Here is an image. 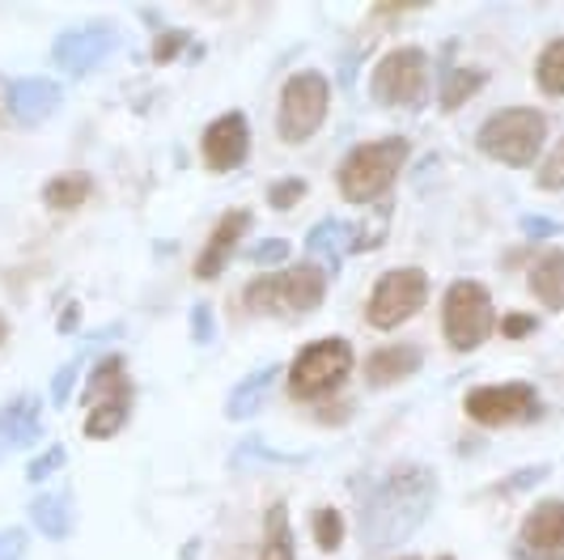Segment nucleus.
Here are the masks:
<instances>
[{"mask_svg":"<svg viewBox=\"0 0 564 560\" xmlns=\"http://www.w3.org/2000/svg\"><path fill=\"white\" fill-rule=\"evenodd\" d=\"M352 344L339 336L314 340L306 344L293 362H289V395L293 399H323V395L339 391L352 374Z\"/></svg>","mask_w":564,"mask_h":560,"instance_id":"8","label":"nucleus"},{"mask_svg":"<svg viewBox=\"0 0 564 560\" xmlns=\"http://www.w3.org/2000/svg\"><path fill=\"white\" fill-rule=\"evenodd\" d=\"M552 476V467L547 463H535V467H522V472H513V476H506L492 493L497 497H509V493H527V488H535V484H543V480Z\"/></svg>","mask_w":564,"mask_h":560,"instance_id":"34","label":"nucleus"},{"mask_svg":"<svg viewBox=\"0 0 564 560\" xmlns=\"http://www.w3.org/2000/svg\"><path fill=\"white\" fill-rule=\"evenodd\" d=\"M323 298H327V272L311 259L281 268V272H268V277H254L242 289V306L251 314H268V319H302L323 306Z\"/></svg>","mask_w":564,"mask_h":560,"instance_id":"3","label":"nucleus"},{"mask_svg":"<svg viewBox=\"0 0 564 560\" xmlns=\"http://www.w3.org/2000/svg\"><path fill=\"white\" fill-rule=\"evenodd\" d=\"M4 340H9V319L0 314V344H4Z\"/></svg>","mask_w":564,"mask_h":560,"instance_id":"43","label":"nucleus"},{"mask_svg":"<svg viewBox=\"0 0 564 560\" xmlns=\"http://www.w3.org/2000/svg\"><path fill=\"white\" fill-rule=\"evenodd\" d=\"M484 85H488V73L484 68H463V64H454L442 73V85H437V107L451 115L458 107H467L476 94H480Z\"/></svg>","mask_w":564,"mask_h":560,"instance_id":"23","label":"nucleus"},{"mask_svg":"<svg viewBox=\"0 0 564 560\" xmlns=\"http://www.w3.org/2000/svg\"><path fill=\"white\" fill-rule=\"evenodd\" d=\"M123 391H137L132 378H128V362H123L119 353H107V357H98L94 369L85 374L82 403L85 408H94L98 399H111V395H123Z\"/></svg>","mask_w":564,"mask_h":560,"instance_id":"19","label":"nucleus"},{"mask_svg":"<svg viewBox=\"0 0 564 560\" xmlns=\"http://www.w3.org/2000/svg\"><path fill=\"white\" fill-rule=\"evenodd\" d=\"M437 505V476L424 463H399L373 484V493L361 505L357 531L366 539L369 557H382L391 548H403L412 535L429 523Z\"/></svg>","mask_w":564,"mask_h":560,"instance_id":"1","label":"nucleus"},{"mask_svg":"<svg viewBox=\"0 0 564 560\" xmlns=\"http://www.w3.org/2000/svg\"><path fill=\"white\" fill-rule=\"evenodd\" d=\"M311 192V183L306 179H297V174H284L276 183H268V208H276V213H289V208H297L302 200Z\"/></svg>","mask_w":564,"mask_h":560,"instance_id":"30","label":"nucleus"},{"mask_svg":"<svg viewBox=\"0 0 564 560\" xmlns=\"http://www.w3.org/2000/svg\"><path fill=\"white\" fill-rule=\"evenodd\" d=\"M4 107L22 128H39L64 107V85L52 77H18L4 85Z\"/></svg>","mask_w":564,"mask_h":560,"instance_id":"14","label":"nucleus"},{"mask_svg":"<svg viewBox=\"0 0 564 560\" xmlns=\"http://www.w3.org/2000/svg\"><path fill=\"white\" fill-rule=\"evenodd\" d=\"M522 234H527V238H556V234H564V222H556V217H539V213H527V217H522Z\"/></svg>","mask_w":564,"mask_h":560,"instance_id":"39","label":"nucleus"},{"mask_svg":"<svg viewBox=\"0 0 564 560\" xmlns=\"http://www.w3.org/2000/svg\"><path fill=\"white\" fill-rule=\"evenodd\" d=\"M369 98L387 111H416L429 98V52L391 47L369 73Z\"/></svg>","mask_w":564,"mask_h":560,"instance_id":"6","label":"nucleus"},{"mask_svg":"<svg viewBox=\"0 0 564 560\" xmlns=\"http://www.w3.org/2000/svg\"><path fill=\"white\" fill-rule=\"evenodd\" d=\"M26 557V531L22 527H0V560Z\"/></svg>","mask_w":564,"mask_h":560,"instance_id":"40","label":"nucleus"},{"mask_svg":"<svg viewBox=\"0 0 564 560\" xmlns=\"http://www.w3.org/2000/svg\"><path fill=\"white\" fill-rule=\"evenodd\" d=\"M547 140V115L535 107H506V111L488 115L476 132V149L484 158L501 162L509 170L535 166Z\"/></svg>","mask_w":564,"mask_h":560,"instance_id":"4","label":"nucleus"},{"mask_svg":"<svg viewBox=\"0 0 564 560\" xmlns=\"http://www.w3.org/2000/svg\"><path fill=\"white\" fill-rule=\"evenodd\" d=\"M281 362H268L259 365V369H251L234 391L226 395V420H251L259 408H263V395H268V387L281 378Z\"/></svg>","mask_w":564,"mask_h":560,"instance_id":"18","label":"nucleus"},{"mask_svg":"<svg viewBox=\"0 0 564 560\" xmlns=\"http://www.w3.org/2000/svg\"><path fill=\"white\" fill-rule=\"evenodd\" d=\"M187 323H192V340H196L199 348H208L217 340V319H213L208 302H196V306L187 310Z\"/></svg>","mask_w":564,"mask_h":560,"instance_id":"35","label":"nucleus"},{"mask_svg":"<svg viewBox=\"0 0 564 560\" xmlns=\"http://www.w3.org/2000/svg\"><path fill=\"white\" fill-rule=\"evenodd\" d=\"M412 144L408 137H382L366 140L357 149L344 153V162L336 166V187L348 204H378L395 187L399 170L408 166Z\"/></svg>","mask_w":564,"mask_h":560,"instance_id":"2","label":"nucleus"},{"mask_svg":"<svg viewBox=\"0 0 564 560\" xmlns=\"http://www.w3.org/2000/svg\"><path fill=\"white\" fill-rule=\"evenodd\" d=\"M234 467H242V463H272V467H302V463H311V450H272L263 438H247L242 446H238V454L229 459Z\"/></svg>","mask_w":564,"mask_h":560,"instance_id":"27","label":"nucleus"},{"mask_svg":"<svg viewBox=\"0 0 564 560\" xmlns=\"http://www.w3.org/2000/svg\"><path fill=\"white\" fill-rule=\"evenodd\" d=\"M463 412L480 429H509V424H535L543 417V395L531 383H488L463 395Z\"/></svg>","mask_w":564,"mask_h":560,"instance_id":"10","label":"nucleus"},{"mask_svg":"<svg viewBox=\"0 0 564 560\" xmlns=\"http://www.w3.org/2000/svg\"><path fill=\"white\" fill-rule=\"evenodd\" d=\"M348 412H352V408H318L314 417H318V420H327V424H336V420H344V417H348Z\"/></svg>","mask_w":564,"mask_h":560,"instance_id":"42","label":"nucleus"},{"mask_svg":"<svg viewBox=\"0 0 564 560\" xmlns=\"http://www.w3.org/2000/svg\"><path fill=\"white\" fill-rule=\"evenodd\" d=\"M187 47V30H158V43H153V64H170V60L178 56Z\"/></svg>","mask_w":564,"mask_h":560,"instance_id":"36","label":"nucleus"},{"mask_svg":"<svg viewBox=\"0 0 564 560\" xmlns=\"http://www.w3.org/2000/svg\"><path fill=\"white\" fill-rule=\"evenodd\" d=\"M332 111V82L318 68H302L293 73L281 89L276 103V137L284 144H306V140L323 128V119Z\"/></svg>","mask_w":564,"mask_h":560,"instance_id":"7","label":"nucleus"},{"mask_svg":"<svg viewBox=\"0 0 564 560\" xmlns=\"http://www.w3.org/2000/svg\"><path fill=\"white\" fill-rule=\"evenodd\" d=\"M421 365H424V353L416 344H387V348H373L361 369H366V387L387 391V387L408 383Z\"/></svg>","mask_w":564,"mask_h":560,"instance_id":"16","label":"nucleus"},{"mask_svg":"<svg viewBox=\"0 0 564 560\" xmlns=\"http://www.w3.org/2000/svg\"><path fill=\"white\" fill-rule=\"evenodd\" d=\"M30 523L47 539H68L73 535V505H68L64 493H39L30 502Z\"/></svg>","mask_w":564,"mask_h":560,"instance_id":"24","label":"nucleus"},{"mask_svg":"<svg viewBox=\"0 0 564 560\" xmlns=\"http://www.w3.org/2000/svg\"><path fill=\"white\" fill-rule=\"evenodd\" d=\"M311 527H314L318 552H339V543H344V514H339L336 505H318L311 518Z\"/></svg>","mask_w":564,"mask_h":560,"instance_id":"29","label":"nucleus"},{"mask_svg":"<svg viewBox=\"0 0 564 560\" xmlns=\"http://www.w3.org/2000/svg\"><path fill=\"white\" fill-rule=\"evenodd\" d=\"M64 463H68V450L56 442V446H47L43 454H34V459H30L26 480H30V484H47V476H56Z\"/></svg>","mask_w":564,"mask_h":560,"instance_id":"33","label":"nucleus"},{"mask_svg":"<svg viewBox=\"0 0 564 560\" xmlns=\"http://www.w3.org/2000/svg\"><path fill=\"white\" fill-rule=\"evenodd\" d=\"M535 183H539V192H564V137L556 140V149L539 162Z\"/></svg>","mask_w":564,"mask_h":560,"instance_id":"32","label":"nucleus"},{"mask_svg":"<svg viewBox=\"0 0 564 560\" xmlns=\"http://www.w3.org/2000/svg\"><path fill=\"white\" fill-rule=\"evenodd\" d=\"M527 284L547 310H564V251H543L527 272Z\"/></svg>","mask_w":564,"mask_h":560,"instance_id":"22","label":"nucleus"},{"mask_svg":"<svg viewBox=\"0 0 564 560\" xmlns=\"http://www.w3.org/2000/svg\"><path fill=\"white\" fill-rule=\"evenodd\" d=\"M289 243L284 238H263V243H254L251 247V263H259V268H268V263H284L289 259Z\"/></svg>","mask_w":564,"mask_h":560,"instance_id":"37","label":"nucleus"},{"mask_svg":"<svg viewBox=\"0 0 564 560\" xmlns=\"http://www.w3.org/2000/svg\"><path fill=\"white\" fill-rule=\"evenodd\" d=\"M89 196H94V179L82 174V170H64V174L43 183V204L56 208V213H73V208H82Z\"/></svg>","mask_w":564,"mask_h":560,"instance_id":"25","label":"nucleus"},{"mask_svg":"<svg viewBox=\"0 0 564 560\" xmlns=\"http://www.w3.org/2000/svg\"><path fill=\"white\" fill-rule=\"evenodd\" d=\"M77 323H82V302H68V306H64V314L56 319V332H59V336H68Z\"/></svg>","mask_w":564,"mask_h":560,"instance_id":"41","label":"nucleus"},{"mask_svg":"<svg viewBox=\"0 0 564 560\" xmlns=\"http://www.w3.org/2000/svg\"><path fill=\"white\" fill-rule=\"evenodd\" d=\"M259 560H297V543H293V527H289V505L272 502L268 518H263V552Z\"/></svg>","mask_w":564,"mask_h":560,"instance_id":"26","label":"nucleus"},{"mask_svg":"<svg viewBox=\"0 0 564 560\" xmlns=\"http://www.w3.org/2000/svg\"><path fill=\"white\" fill-rule=\"evenodd\" d=\"M115 47H119V30L111 22L59 30L56 43H52V64L73 73V77H82V73H94L107 56H115Z\"/></svg>","mask_w":564,"mask_h":560,"instance_id":"11","label":"nucleus"},{"mask_svg":"<svg viewBox=\"0 0 564 560\" xmlns=\"http://www.w3.org/2000/svg\"><path fill=\"white\" fill-rule=\"evenodd\" d=\"M539 332V319L535 314H522V310H513V314H506L501 319V336L506 340H527Z\"/></svg>","mask_w":564,"mask_h":560,"instance_id":"38","label":"nucleus"},{"mask_svg":"<svg viewBox=\"0 0 564 560\" xmlns=\"http://www.w3.org/2000/svg\"><path fill=\"white\" fill-rule=\"evenodd\" d=\"M429 302V272L421 268H391L373 280L366 302V323L373 332H395L408 319H416Z\"/></svg>","mask_w":564,"mask_h":560,"instance_id":"9","label":"nucleus"},{"mask_svg":"<svg viewBox=\"0 0 564 560\" xmlns=\"http://www.w3.org/2000/svg\"><path fill=\"white\" fill-rule=\"evenodd\" d=\"M82 365H85V348L77 357H68V362L56 369V378H52V408H68V399H73V387H77V378H82Z\"/></svg>","mask_w":564,"mask_h":560,"instance_id":"31","label":"nucleus"},{"mask_svg":"<svg viewBox=\"0 0 564 560\" xmlns=\"http://www.w3.org/2000/svg\"><path fill=\"white\" fill-rule=\"evenodd\" d=\"M437 560H454V557H437Z\"/></svg>","mask_w":564,"mask_h":560,"instance_id":"45","label":"nucleus"},{"mask_svg":"<svg viewBox=\"0 0 564 560\" xmlns=\"http://www.w3.org/2000/svg\"><path fill=\"white\" fill-rule=\"evenodd\" d=\"M199 153H204V166L217 170V174H229L247 162L251 153V123L242 111H226L221 119H213L199 137Z\"/></svg>","mask_w":564,"mask_h":560,"instance_id":"13","label":"nucleus"},{"mask_svg":"<svg viewBox=\"0 0 564 560\" xmlns=\"http://www.w3.org/2000/svg\"><path fill=\"white\" fill-rule=\"evenodd\" d=\"M344 243H348V225L336 222V217H323V222L311 225V234H306V255H311V263L318 259V268H323L327 277H336L339 259H344Z\"/></svg>","mask_w":564,"mask_h":560,"instance_id":"20","label":"nucleus"},{"mask_svg":"<svg viewBox=\"0 0 564 560\" xmlns=\"http://www.w3.org/2000/svg\"><path fill=\"white\" fill-rule=\"evenodd\" d=\"M251 225H254V217L247 208H229L226 217L213 225L204 251L196 255V280L221 277L229 268V259H234V251H238V243H242V234H251Z\"/></svg>","mask_w":564,"mask_h":560,"instance_id":"15","label":"nucleus"},{"mask_svg":"<svg viewBox=\"0 0 564 560\" xmlns=\"http://www.w3.org/2000/svg\"><path fill=\"white\" fill-rule=\"evenodd\" d=\"M513 557L518 560H564V502L561 497H547L539 502L527 518H522V531L513 543Z\"/></svg>","mask_w":564,"mask_h":560,"instance_id":"12","label":"nucleus"},{"mask_svg":"<svg viewBox=\"0 0 564 560\" xmlns=\"http://www.w3.org/2000/svg\"><path fill=\"white\" fill-rule=\"evenodd\" d=\"M497 332V306L480 280H454L442 298V336L454 353H476Z\"/></svg>","mask_w":564,"mask_h":560,"instance_id":"5","label":"nucleus"},{"mask_svg":"<svg viewBox=\"0 0 564 560\" xmlns=\"http://www.w3.org/2000/svg\"><path fill=\"white\" fill-rule=\"evenodd\" d=\"M399 560H421V557H399Z\"/></svg>","mask_w":564,"mask_h":560,"instance_id":"44","label":"nucleus"},{"mask_svg":"<svg viewBox=\"0 0 564 560\" xmlns=\"http://www.w3.org/2000/svg\"><path fill=\"white\" fill-rule=\"evenodd\" d=\"M132 399H137V391H123V395H111V399H98L94 408H85V438H94V442H107V438H115L123 424H128V417H132Z\"/></svg>","mask_w":564,"mask_h":560,"instance_id":"21","label":"nucleus"},{"mask_svg":"<svg viewBox=\"0 0 564 560\" xmlns=\"http://www.w3.org/2000/svg\"><path fill=\"white\" fill-rule=\"evenodd\" d=\"M535 85L552 98H564V39H552L535 60Z\"/></svg>","mask_w":564,"mask_h":560,"instance_id":"28","label":"nucleus"},{"mask_svg":"<svg viewBox=\"0 0 564 560\" xmlns=\"http://www.w3.org/2000/svg\"><path fill=\"white\" fill-rule=\"evenodd\" d=\"M0 438L9 446H34L43 438V399L39 395H18L0 408Z\"/></svg>","mask_w":564,"mask_h":560,"instance_id":"17","label":"nucleus"}]
</instances>
